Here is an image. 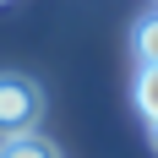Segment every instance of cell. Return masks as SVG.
Wrapping results in <instances>:
<instances>
[{"mask_svg": "<svg viewBox=\"0 0 158 158\" xmlns=\"http://www.w3.org/2000/svg\"><path fill=\"white\" fill-rule=\"evenodd\" d=\"M136 60L158 65V11H147L142 22H136Z\"/></svg>", "mask_w": 158, "mask_h": 158, "instance_id": "obj_4", "label": "cell"}, {"mask_svg": "<svg viewBox=\"0 0 158 158\" xmlns=\"http://www.w3.org/2000/svg\"><path fill=\"white\" fill-rule=\"evenodd\" d=\"M44 114V93L33 77H16V71H0V136H22V131L38 126Z\"/></svg>", "mask_w": 158, "mask_h": 158, "instance_id": "obj_1", "label": "cell"}, {"mask_svg": "<svg viewBox=\"0 0 158 158\" xmlns=\"http://www.w3.org/2000/svg\"><path fill=\"white\" fill-rule=\"evenodd\" d=\"M0 158H60V147L38 131H22V136H0Z\"/></svg>", "mask_w": 158, "mask_h": 158, "instance_id": "obj_2", "label": "cell"}, {"mask_svg": "<svg viewBox=\"0 0 158 158\" xmlns=\"http://www.w3.org/2000/svg\"><path fill=\"white\" fill-rule=\"evenodd\" d=\"M136 109L147 114V126H158V65H142L136 77Z\"/></svg>", "mask_w": 158, "mask_h": 158, "instance_id": "obj_3", "label": "cell"}, {"mask_svg": "<svg viewBox=\"0 0 158 158\" xmlns=\"http://www.w3.org/2000/svg\"><path fill=\"white\" fill-rule=\"evenodd\" d=\"M153 142H158V126H153Z\"/></svg>", "mask_w": 158, "mask_h": 158, "instance_id": "obj_5", "label": "cell"}]
</instances>
